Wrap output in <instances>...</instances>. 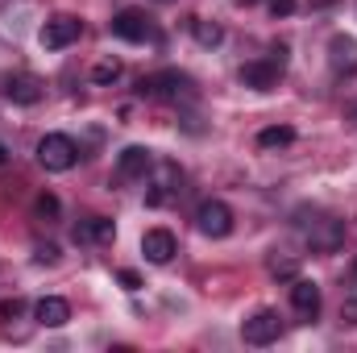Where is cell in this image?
I'll list each match as a JSON object with an SVG mask.
<instances>
[{
	"instance_id": "cell-16",
	"label": "cell",
	"mask_w": 357,
	"mask_h": 353,
	"mask_svg": "<svg viewBox=\"0 0 357 353\" xmlns=\"http://www.w3.org/2000/svg\"><path fill=\"white\" fill-rule=\"evenodd\" d=\"M33 320H38V324H46V329H63V324L71 320V303H67V299H59V295H46V299H38V303H33Z\"/></svg>"
},
{
	"instance_id": "cell-27",
	"label": "cell",
	"mask_w": 357,
	"mask_h": 353,
	"mask_svg": "<svg viewBox=\"0 0 357 353\" xmlns=\"http://www.w3.org/2000/svg\"><path fill=\"white\" fill-rule=\"evenodd\" d=\"M328 4H337V0H312V8H328Z\"/></svg>"
},
{
	"instance_id": "cell-8",
	"label": "cell",
	"mask_w": 357,
	"mask_h": 353,
	"mask_svg": "<svg viewBox=\"0 0 357 353\" xmlns=\"http://www.w3.org/2000/svg\"><path fill=\"white\" fill-rule=\"evenodd\" d=\"M278 337H282V320H278L274 308H258V312L241 324V341H245V345H258V350H262V345H274Z\"/></svg>"
},
{
	"instance_id": "cell-10",
	"label": "cell",
	"mask_w": 357,
	"mask_h": 353,
	"mask_svg": "<svg viewBox=\"0 0 357 353\" xmlns=\"http://www.w3.org/2000/svg\"><path fill=\"white\" fill-rule=\"evenodd\" d=\"M4 96H8L13 104L29 108V104H38V100L46 96V84H42L38 75H29V71H17V75H8V80H4Z\"/></svg>"
},
{
	"instance_id": "cell-2",
	"label": "cell",
	"mask_w": 357,
	"mask_h": 353,
	"mask_svg": "<svg viewBox=\"0 0 357 353\" xmlns=\"http://www.w3.org/2000/svg\"><path fill=\"white\" fill-rule=\"evenodd\" d=\"M282 71H287V46L278 42V46H270L266 59H254V63L241 67V84L254 88V91H270L282 80Z\"/></svg>"
},
{
	"instance_id": "cell-15",
	"label": "cell",
	"mask_w": 357,
	"mask_h": 353,
	"mask_svg": "<svg viewBox=\"0 0 357 353\" xmlns=\"http://www.w3.org/2000/svg\"><path fill=\"white\" fill-rule=\"evenodd\" d=\"M75 246H108L112 237H116V229H112V220H104V216H88V220H79L75 225Z\"/></svg>"
},
{
	"instance_id": "cell-5",
	"label": "cell",
	"mask_w": 357,
	"mask_h": 353,
	"mask_svg": "<svg viewBox=\"0 0 357 353\" xmlns=\"http://www.w3.org/2000/svg\"><path fill=\"white\" fill-rule=\"evenodd\" d=\"M38 163L46 167V171H71L75 163H79V146L67 137V133H46L42 142H38Z\"/></svg>"
},
{
	"instance_id": "cell-21",
	"label": "cell",
	"mask_w": 357,
	"mask_h": 353,
	"mask_svg": "<svg viewBox=\"0 0 357 353\" xmlns=\"http://www.w3.org/2000/svg\"><path fill=\"white\" fill-rule=\"evenodd\" d=\"M270 274H274V278H291V283H295V278H299V258L274 254V258H270Z\"/></svg>"
},
{
	"instance_id": "cell-25",
	"label": "cell",
	"mask_w": 357,
	"mask_h": 353,
	"mask_svg": "<svg viewBox=\"0 0 357 353\" xmlns=\"http://www.w3.org/2000/svg\"><path fill=\"white\" fill-rule=\"evenodd\" d=\"M341 320H345V324H357V295H349V299L341 303Z\"/></svg>"
},
{
	"instance_id": "cell-14",
	"label": "cell",
	"mask_w": 357,
	"mask_h": 353,
	"mask_svg": "<svg viewBox=\"0 0 357 353\" xmlns=\"http://www.w3.org/2000/svg\"><path fill=\"white\" fill-rule=\"evenodd\" d=\"M154 167V154L146 150V146H125L121 154H116V175L121 179H146V171Z\"/></svg>"
},
{
	"instance_id": "cell-26",
	"label": "cell",
	"mask_w": 357,
	"mask_h": 353,
	"mask_svg": "<svg viewBox=\"0 0 357 353\" xmlns=\"http://www.w3.org/2000/svg\"><path fill=\"white\" fill-rule=\"evenodd\" d=\"M270 13L274 17H291L295 13V0H270Z\"/></svg>"
},
{
	"instance_id": "cell-1",
	"label": "cell",
	"mask_w": 357,
	"mask_h": 353,
	"mask_svg": "<svg viewBox=\"0 0 357 353\" xmlns=\"http://www.w3.org/2000/svg\"><path fill=\"white\" fill-rule=\"evenodd\" d=\"M295 225L303 233V241L316 250V254H337L345 246V220L337 216H324V212H295Z\"/></svg>"
},
{
	"instance_id": "cell-7",
	"label": "cell",
	"mask_w": 357,
	"mask_h": 353,
	"mask_svg": "<svg viewBox=\"0 0 357 353\" xmlns=\"http://www.w3.org/2000/svg\"><path fill=\"white\" fill-rule=\"evenodd\" d=\"M79 33H84V21H79V17H71V13H54V17L42 25L38 42H42L46 50H67L71 42H79Z\"/></svg>"
},
{
	"instance_id": "cell-12",
	"label": "cell",
	"mask_w": 357,
	"mask_h": 353,
	"mask_svg": "<svg viewBox=\"0 0 357 353\" xmlns=\"http://www.w3.org/2000/svg\"><path fill=\"white\" fill-rule=\"evenodd\" d=\"M142 254H146V262L154 266H167L171 258L178 254V241L171 229H150L146 237H142Z\"/></svg>"
},
{
	"instance_id": "cell-30",
	"label": "cell",
	"mask_w": 357,
	"mask_h": 353,
	"mask_svg": "<svg viewBox=\"0 0 357 353\" xmlns=\"http://www.w3.org/2000/svg\"><path fill=\"white\" fill-rule=\"evenodd\" d=\"M354 121H357V104H354Z\"/></svg>"
},
{
	"instance_id": "cell-13",
	"label": "cell",
	"mask_w": 357,
	"mask_h": 353,
	"mask_svg": "<svg viewBox=\"0 0 357 353\" xmlns=\"http://www.w3.org/2000/svg\"><path fill=\"white\" fill-rule=\"evenodd\" d=\"M320 287L312 283V278H295V287H291V308H295V316L299 320H316L320 316Z\"/></svg>"
},
{
	"instance_id": "cell-18",
	"label": "cell",
	"mask_w": 357,
	"mask_h": 353,
	"mask_svg": "<svg viewBox=\"0 0 357 353\" xmlns=\"http://www.w3.org/2000/svg\"><path fill=\"white\" fill-rule=\"evenodd\" d=\"M121 75H125V63H121V59H112V54H108V59H100V63L91 67V84H96V88H108V84H116Z\"/></svg>"
},
{
	"instance_id": "cell-4",
	"label": "cell",
	"mask_w": 357,
	"mask_h": 353,
	"mask_svg": "<svg viewBox=\"0 0 357 353\" xmlns=\"http://www.w3.org/2000/svg\"><path fill=\"white\" fill-rule=\"evenodd\" d=\"M178 191H183V171H178V163H154L150 171H146V204L150 208H162L167 200H175Z\"/></svg>"
},
{
	"instance_id": "cell-3",
	"label": "cell",
	"mask_w": 357,
	"mask_h": 353,
	"mask_svg": "<svg viewBox=\"0 0 357 353\" xmlns=\"http://www.w3.org/2000/svg\"><path fill=\"white\" fill-rule=\"evenodd\" d=\"M137 91L150 96V100L178 104V100H191V96H195V84H191V75H183V71H154V75H146V80L137 84Z\"/></svg>"
},
{
	"instance_id": "cell-19",
	"label": "cell",
	"mask_w": 357,
	"mask_h": 353,
	"mask_svg": "<svg viewBox=\"0 0 357 353\" xmlns=\"http://www.w3.org/2000/svg\"><path fill=\"white\" fill-rule=\"evenodd\" d=\"M291 142H295V129L291 125H270V129L258 133V150H282Z\"/></svg>"
},
{
	"instance_id": "cell-23",
	"label": "cell",
	"mask_w": 357,
	"mask_h": 353,
	"mask_svg": "<svg viewBox=\"0 0 357 353\" xmlns=\"http://www.w3.org/2000/svg\"><path fill=\"white\" fill-rule=\"evenodd\" d=\"M33 258H38V262H46V266H54V262H59V246H38V250H33Z\"/></svg>"
},
{
	"instance_id": "cell-6",
	"label": "cell",
	"mask_w": 357,
	"mask_h": 353,
	"mask_svg": "<svg viewBox=\"0 0 357 353\" xmlns=\"http://www.w3.org/2000/svg\"><path fill=\"white\" fill-rule=\"evenodd\" d=\"M195 229H199L204 237H212V241L229 237V233H233V208H229L225 200H204V204L195 208Z\"/></svg>"
},
{
	"instance_id": "cell-29",
	"label": "cell",
	"mask_w": 357,
	"mask_h": 353,
	"mask_svg": "<svg viewBox=\"0 0 357 353\" xmlns=\"http://www.w3.org/2000/svg\"><path fill=\"white\" fill-rule=\"evenodd\" d=\"M349 278H354V287H357V258H354V266H349Z\"/></svg>"
},
{
	"instance_id": "cell-17",
	"label": "cell",
	"mask_w": 357,
	"mask_h": 353,
	"mask_svg": "<svg viewBox=\"0 0 357 353\" xmlns=\"http://www.w3.org/2000/svg\"><path fill=\"white\" fill-rule=\"evenodd\" d=\"M191 38H195L204 50H216V46L225 42V29H220L216 21H204V17H195V21H191Z\"/></svg>"
},
{
	"instance_id": "cell-20",
	"label": "cell",
	"mask_w": 357,
	"mask_h": 353,
	"mask_svg": "<svg viewBox=\"0 0 357 353\" xmlns=\"http://www.w3.org/2000/svg\"><path fill=\"white\" fill-rule=\"evenodd\" d=\"M59 212H63V204H59V195H54V191H42V195L33 200V216H38V220H46V225H50V220H59Z\"/></svg>"
},
{
	"instance_id": "cell-9",
	"label": "cell",
	"mask_w": 357,
	"mask_h": 353,
	"mask_svg": "<svg viewBox=\"0 0 357 353\" xmlns=\"http://www.w3.org/2000/svg\"><path fill=\"white\" fill-rule=\"evenodd\" d=\"M108 29H112L121 42H150V38H154V21H150L142 8H121V13L108 21Z\"/></svg>"
},
{
	"instance_id": "cell-24",
	"label": "cell",
	"mask_w": 357,
	"mask_h": 353,
	"mask_svg": "<svg viewBox=\"0 0 357 353\" xmlns=\"http://www.w3.org/2000/svg\"><path fill=\"white\" fill-rule=\"evenodd\" d=\"M21 312H25V303H21V299H8V303H0V316H4V320H17Z\"/></svg>"
},
{
	"instance_id": "cell-28",
	"label": "cell",
	"mask_w": 357,
	"mask_h": 353,
	"mask_svg": "<svg viewBox=\"0 0 357 353\" xmlns=\"http://www.w3.org/2000/svg\"><path fill=\"white\" fill-rule=\"evenodd\" d=\"M4 163H8V146L0 142V167H4Z\"/></svg>"
},
{
	"instance_id": "cell-11",
	"label": "cell",
	"mask_w": 357,
	"mask_h": 353,
	"mask_svg": "<svg viewBox=\"0 0 357 353\" xmlns=\"http://www.w3.org/2000/svg\"><path fill=\"white\" fill-rule=\"evenodd\" d=\"M328 67L337 75H357V38H349V33L328 38Z\"/></svg>"
},
{
	"instance_id": "cell-22",
	"label": "cell",
	"mask_w": 357,
	"mask_h": 353,
	"mask_svg": "<svg viewBox=\"0 0 357 353\" xmlns=\"http://www.w3.org/2000/svg\"><path fill=\"white\" fill-rule=\"evenodd\" d=\"M116 283H121L125 291H137V287H142V274H137V270H121V274H116Z\"/></svg>"
}]
</instances>
